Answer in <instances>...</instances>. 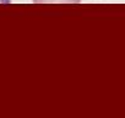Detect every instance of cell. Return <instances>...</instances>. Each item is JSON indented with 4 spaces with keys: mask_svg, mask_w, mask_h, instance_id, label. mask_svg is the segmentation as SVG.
<instances>
[{
    "mask_svg": "<svg viewBox=\"0 0 125 118\" xmlns=\"http://www.w3.org/2000/svg\"><path fill=\"white\" fill-rule=\"evenodd\" d=\"M81 0H33V3L36 4H48V3H80Z\"/></svg>",
    "mask_w": 125,
    "mask_h": 118,
    "instance_id": "obj_1",
    "label": "cell"
}]
</instances>
